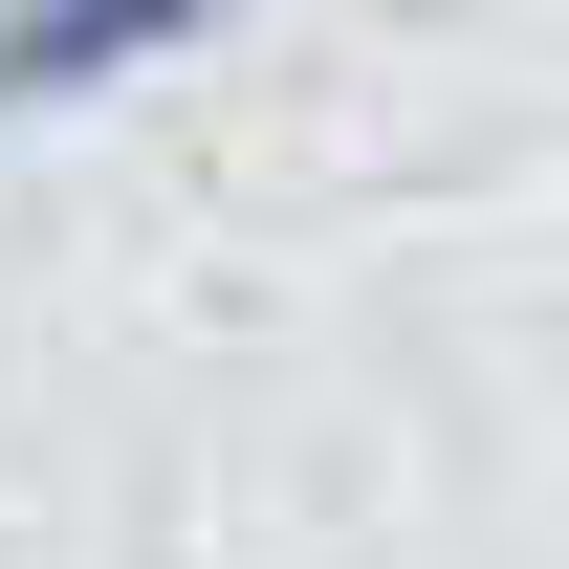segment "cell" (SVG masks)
I'll return each mask as SVG.
<instances>
[{
  "mask_svg": "<svg viewBox=\"0 0 569 569\" xmlns=\"http://www.w3.org/2000/svg\"><path fill=\"white\" fill-rule=\"evenodd\" d=\"M219 0H0V110H67V88H132L176 67Z\"/></svg>",
  "mask_w": 569,
  "mask_h": 569,
  "instance_id": "6da1fadb",
  "label": "cell"
}]
</instances>
